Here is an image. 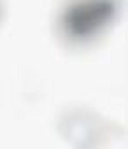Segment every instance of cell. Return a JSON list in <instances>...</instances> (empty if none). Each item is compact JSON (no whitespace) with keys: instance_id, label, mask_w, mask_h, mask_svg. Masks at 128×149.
<instances>
[{"instance_id":"6da1fadb","label":"cell","mask_w":128,"mask_h":149,"mask_svg":"<svg viewBox=\"0 0 128 149\" xmlns=\"http://www.w3.org/2000/svg\"><path fill=\"white\" fill-rule=\"evenodd\" d=\"M123 0H65L58 13L60 37L70 46H86L104 35L121 16Z\"/></svg>"},{"instance_id":"7a4b0ae2","label":"cell","mask_w":128,"mask_h":149,"mask_svg":"<svg viewBox=\"0 0 128 149\" xmlns=\"http://www.w3.org/2000/svg\"><path fill=\"white\" fill-rule=\"evenodd\" d=\"M61 135L77 147H95L107 144V135H118L112 126L97 112L86 107H72L58 121Z\"/></svg>"}]
</instances>
